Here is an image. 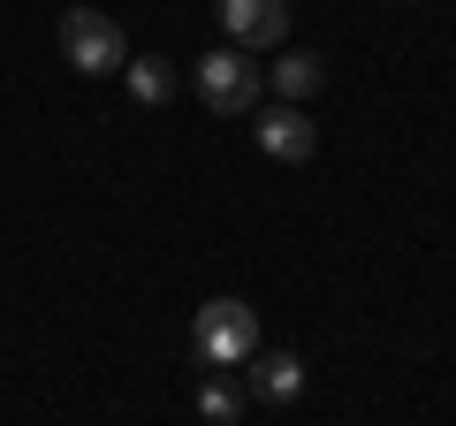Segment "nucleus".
<instances>
[{"label": "nucleus", "mask_w": 456, "mask_h": 426, "mask_svg": "<svg viewBox=\"0 0 456 426\" xmlns=\"http://www.w3.org/2000/svg\"><path fill=\"white\" fill-rule=\"evenodd\" d=\"M122 77H130V99L137 107H167L175 99V61H160V53H137V61H122Z\"/></svg>", "instance_id": "7"}, {"label": "nucleus", "mask_w": 456, "mask_h": 426, "mask_svg": "<svg viewBox=\"0 0 456 426\" xmlns=\"http://www.w3.org/2000/svg\"><path fill=\"white\" fill-rule=\"evenodd\" d=\"M259 152H266V160H281V168H297V160H312V152H320V130H312L305 107L266 99V107H259Z\"/></svg>", "instance_id": "4"}, {"label": "nucleus", "mask_w": 456, "mask_h": 426, "mask_svg": "<svg viewBox=\"0 0 456 426\" xmlns=\"http://www.w3.org/2000/svg\"><path fill=\"white\" fill-rule=\"evenodd\" d=\"M244 396H259V404H297V396H305V358H297V350H251L244 358Z\"/></svg>", "instance_id": "6"}, {"label": "nucleus", "mask_w": 456, "mask_h": 426, "mask_svg": "<svg viewBox=\"0 0 456 426\" xmlns=\"http://www.w3.org/2000/svg\"><path fill=\"white\" fill-rule=\"evenodd\" d=\"M320 84H327V61H320V53H281V61H274V99H289V107H305Z\"/></svg>", "instance_id": "8"}, {"label": "nucleus", "mask_w": 456, "mask_h": 426, "mask_svg": "<svg viewBox=\"0 0 456 426\" xmlns=\"http://www.w3.org/2000/svg\"><path fill=\"white\" fill-rule=\"evenodd\" d=\"M198 99H206L213 115H259V61L236 46L206 53L198 61Z\"/></svg>", "instance_id": "3"}, {"label": "nucleus", "mask_w": 456, "mask_h": 426, "mask_svg": "<svg viewBox=\"0 0 456 426\" xmlns=\"http://www.w3.org/2000/svg\"><path fill=\"white\" fill-rule=\"evenodd\" d=\"M191 350L206 365H244L251 350H259V312L244 305V297H213V305H198V320H191Z\"/></svg>", "instance_id": "1"}, {"label": "nucleus", "mask_w": 456, "mask_h": 426, "mask_svg": "<svg viewBox=\"0 0 456 426\" xmlns=\"http://www.w3.org/2000/svg\"><path fill=\"white\" fill-rule=\"evenodd\" d=\"M221 23L236 38V53H266L289 38V0H221Z\"/></svg>", "instance_id": "5"}, {"label": "nucleus", "mask_w": 456, "mask_h": 426, "mask_svg": "<svg viewBox=\"0 0 456 426\" xmlns=\"http://www.w3.org/2000/svg\"><path fill=\"white\" fill-rule=\"evenodd\" d=\"M244 404H251V396H244L236 373H206V381H198V411H206V426H236Z\"/></svg>", "instance_id": "9"}, {"label": "nucleus", "mask_w": 456, "mask_h": 426, "mask_svg": "<svg viewBox=\"0 0 456 426\" xmlns=\"http://www.w3.org/2000/svg\"><path fill=\"white\" fill-rule=\"evenodd\" d=\"M61 53L84 69V77H114V69L130 61V38L107 8H69L61 16Z\"/></svg>", "instance_id": "2"}]
</instances>
